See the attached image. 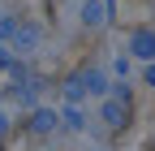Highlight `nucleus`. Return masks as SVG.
I'll list each match as a JSON object with an SVG mask.
<instances>
[{
  "instance_id": "nucleus-5",
  "label": "nucleus",
  "mask_w": 155,
  "mask_h": 151,
  "mask_svg": "<svg viewBox=\"0 0 155 151\" xmlns=\"http://www.w3.org/2000/svg\"><path fill=\"white\" fill-rule=\"evenodd\" d=\"M82 22H86V26H104V22H108V5H104V0H86Z\"/></svg>"
},
{
  "instance_id": "nucleus-8",
  "label": "nucleus",
  "mask_w": 155,
  "mask_h": 151,
  "mask_svg": "<svg viewBox=\"0 0 155 151\" xmlns=\"http://www.w3.org/2000/svg\"><path fill=\"white\" fill-rule=\"evenodd\" d=\"M13 30H17V22H9V17H0V39H13Z\"/></svg>"
},
{
  "instance_id": "nucleus-3",
  "label": "nucleus",
  "mask_w": 155,
  "mask_h": 151,
  "mask_svg": "<svg viewBox=\"0 0 155 151\" xmlns=\"http://www.w3.org/2000/svg\"><path fill=\"white\" fill-rule=\"evenodd\" d=\"M78 86L91 91V95H108V73H104V69H91V73L78 78Z\"/></svg>"
},
{
  "instance_id": "nucleus-6",
  "label": "nucleus",
  "mask_w": 155,
  "mask_h": 151,
  "mask_svg": "<svg viewBox=\"0 0 155 151\" xmlns=\"http://www.w3.org/2000/svg\"><path fill=\"white\" fill-rule=\"evenodd\" d=\"M13 39H17V48H35V43H39V30H35V26H17Z\"/></svg>"
},
{
  "instance_id": "nucleus-10",
  "label": "nucleus",
  "mask_w": 155,
  "mask_h": 151,
  "mask_svg": "<svg viewBox=\"0 0 155 151\" xmlns=\"http://www.w3.org/2000/svg\"><path fill=\"white\" fill-rule=\"evenodd\" d=\"M147 82H151V86H155V61H151V65H147Z\"/></svg>"
},
{
  "instance_id": "nucleus-9",
  "label": "nucleus",
  "mask_w": 155,
  "mask_h": 151,
  "mask_svg": "<svg viewBox=\"0 0 155 151\" xmlns=\"http://www.w3.org/2000/svg\"><path fill=\"white\" fill-rule=\"evenodd\" d=\"M9 134V112H0V138Z\"/></svg>"
},
{
  "instance_id": "nucleus-2",
  "label": "nucleus",
  "mask_w": 155,
  "mask_h": 151,
  "mask_svg": "<svg viewBox=\"0 0 155 151\" xmlns=\"http://www.w3.org/2000/svg\"><path fill=\"white\" fill-rule=\"evenodd\" d=\"M99 117H104V125H108V129H121L129 112H125V104H116V99H104V104H99Z\"/></svg>"
},
{
  "instance_id": "nucleus-4",
  "label": "nucleus",
  "mask_w": 155,
  "mask_h": 151,
  "mask_svg": "<svg viewBox=\"0 0 155 151\" xmlns=\"http://www.w3.org/2000/svg\"><path fill=\"white\" fill-rule=\"evenodd\" d=\"M56 121H61V117H56L52 108H35V117H30V129H35V134H52V129H56Z\"/></svg>"
},
{
  "instance_id": "nucleus-7",
  "label": "nucleus",
  "mask_w": 155,
  "mask_h": 151,
  "mask_svg": "<svg viewBox=\"0 0 155 151\" xmlns=\"http://www.w3.org/2000/svg\"><path fill=\"white\" fill-rule=\"evenodd\" d=\"M61 117H65V125H69V129H86V121H82V112H78V108H65Z\"/></svg>"
},
{
  "instance_id": "nucleus-1",
  "label": "nucleus",
  "mask_w": 155,
  "mask_h": 151,
  "mask_svg": "<svg viewBox=\"0 0 155 151\" xmlns=\"http://www.w3.org/2000/svg\"><path fill=\"white\" fill-rule=\"evenodd\" d=\"M129 52H134V56H142V61H155V30L138 26V30L129 35Z\"/></svg>"
}]
</instances>
